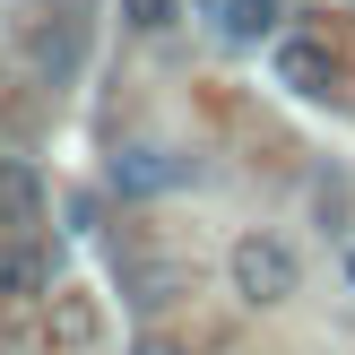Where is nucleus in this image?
Returning <instances> with one entry per match:
<instances>
[{"label":"nucleus","mask_w":355,"mask_h":355,"mask_svg":"<svg viewBox=\"0 0 355 355\" xmlns=\"http://www.w3.org/2000/svg\"><path fill=\"white\" fill-rule=\"evenodd\" d=\"M139 355H182V347H173V338H139Z\"/></svg>","instance_id":"9b49d317"},{"label":"nucleus","mask_w":355,"mask_h":355,"mask_svg":"<svg viewBox=\"0 0 355 355\" xmlns=\"http://www.w3.org/2000/svg\"><path fill=\"white\" fill-rule=\"evenodd\" d=\"M225 277H234V295L252 312H269V304H286V295L304 286V260H295V243H277V234H243L234 252H225Z\"/></svg>","instance_id":"f257e3e1"},{"label":"nucleus","mask_w":355,"mask_h":355,"mask_svg":"<svg viewBox=\"0 0 355 355\" xmlns=\"http://www.w3.org/2000/svg\"><path fill=\"white\" fill-rule=\"evenodd\" d=\"M217 26L234 35V44H260V35L277 26V0H225V9H217Z\"/></svg>","instance_id":"1a4fd4ad"},{"label":"nucleus","mask_w":355,"mask_h":355,"mask_svg":"<svg viewBox=\"0 0 355 355\" xmlns=\"http://www.w3.org/2000/svg\"><path fill=\"white\" fill-rule=\"evenodd\" d=\"M173 9H182V0H121V26H139V35H165V26H173Z\"/></svg>","instance_id":"9d476101"},{"label":"nucleus","mask_w":355,"mask_h":355,"mask_svg":"<svg viewBox=\"0 0 355 355\" xmlns=\"http://www.w3.org/2000/svg\"><path fill=\"white\" fill-rule=\"evenodd\" d=\"M121 295H130V312H165V304H182V295H191V277L173 269V260L130 252V260H121Z\"/></svg>","instance_id":"0eeeda50"},{"label":"nucleus","mask_w":355,"mask_h":355,"mask_svg":"<svg viewBox=\"0 0 355 355\" xmlns=\"http://www.w3.org/2000/svg\"><path fill=\"white\" fill-rule=\"evenodd\" d=\"M26 61H35V78L69 87V78H78V69H87V17H78V9H61V17H52V26H44V17H35V26H26Z\"/></svg>","instance_id":"f03ea898"},{"label":"nucleus","mask_w":355,"mask_h":355,"mask_svg":"<svg viewBox=\"0 0 355 355\" xmlns=\"http://www.w3.org/2000/svg\"><path fill=\"white\" fill-rule=\"evenodd\" d=\"M35 217H44V173H35L26 156H0V243L26 234Z\"/></svg>","instance_id":"6e6552de"},{"label":"nucleus","mask_w":355,"mask_h":355,"mask_svg":"<svg viewBox=\"0 0 355 355\" xmlns=\"http://www.w3.org/2000/svg\"><path fill=\"white\" fill-rule=\"evenodd\" d=\"M347 286H355V243H347Z\"/></svg>","instance_id":"f8f14e48"},{"label":"nucleus","mask_w":355,"mask_h":355,"mask_svg":"<svg viewBox=\"0 0 355 355\" xmlns=\"http://www.w3.org/2000/svg\"><path fill=\"white\" fill-rule=\"evenodd\" d=\"M44 329H52V347H61V355H96L104 304H96V295H78V286H52V295H44Z\"/></svg>","instance_id":"7ed1b4c3"},{"label":"nucleus","mask_w":355,"mask_h":355,"mask_svg":"<svg viewBox=\"0 0 355 355\" xmlns=\"http://www.w3.org/2000/svg\"><path fill=\"white\" fill-rule=\"evenodd\" d=\"M277 78H286L295 96H338V52L312 44V35H286V44H277Z\"/></svg>","instance_id":"423d86ee"},{"label":"nucleus","mask_w":355,"mask_h":355,"mask_svg":"<svg viewBox=\"0 0 355 355\" xmlns=\"http://www.w3.org/2000/svg\"><path fill=\"white\" fill-rule=\"evenodd\" d=\"M182 173H191L182 156H173V148H148V139L113 156V191H121V200H156V191H173Z\"/></svg>","instance_id":"39448f33"},{"label":"nucleus","mask_w":355,"mask_h":355,"mask_svg":"<svg viewBox=\"0 0 355 355\" xmlns=\"http://www.w3.org/2000/svg\"><path fill=\"white\" fill-rule=\"evenodd\" d=\"M52 295V243L9 234L0 243V304H44Z\"/></svg>","instance_id":"20e7f679"}]
</instances>
